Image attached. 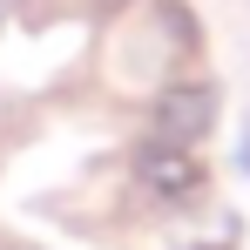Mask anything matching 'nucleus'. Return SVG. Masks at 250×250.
Masks as SVG:
<instances>
[{
    "instance_id": "obj_2",
    "label": "nucleus",
    "mask_w": 250,
    "mask_h": 250,
    "mask_svg": "<svg viewBox=\"0 0 250 250\" xmlns=\"http://www.w3.org/2000/svg\"><path fill=\"white\" fill-rule=\"evenodd\" d=\"M135 169H142V183H156L163 196H189L203 176H196V163H189V149H176V142H149L142 156H135Z\"/></svg>"
},
{
    "instance_id": "obj_1",
    "label": "nucleus",
    "mask_w": 250,
    "mask_h": 250,
    "mask_svg": "<svg viewBox=\"0 0 250 250\" xmlns=\"http://www.w3.org/2000/svg\"><path fill=\"white\" fill-rule=\"evenodd\" d=\"M209 122H216V88L209 82H183L156 95V142H176V149H189V142H203Z\"/></svg>"
}]
</instances>
